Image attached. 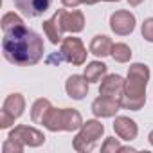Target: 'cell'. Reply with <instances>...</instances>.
Listing matches in <instances>:
<instances>
[{"mask_svg": "<svg viewBox=\"0 0 153 153\" xmlns=\"http://www.w3.org/2000/svg\"><path fill=\"white\" fill-rule=\"evenodd\" d=\"M97 2H119V0H83V4H97Z\"/></svg>", "mask_w": 153, "mask_h": 153, "instance_id": "24", "label": "cell"}, {"mask_svg": "<svg viewBox=\"0 0 153 153\" xmlns=\"http://www.w3.org/2000/svg\"><path fill=\"white\" fill-rule=\"evenodd\" d=\"M114 130H115V133H117L123 140H128V142L133 140V139L137 137V133H139V128H137L135 121L130 119V117H124V115L115 117Z\"/></svg>", "mask_w": 153, "mask_h": 153, "instance_id": "14", "label": "cell"}, {"mask_svg": "<svg viewBox=\"0 0 153 153\" xmlns=\"http://www.w3.org/2000/svg\"><path fill=\"white\" fill-rule=\"evenodd\" d=\"M112 58L119 63H126L131 58V49L126 43H114L112 47Z\"/></svg>", "mask_w": 153, "mask_h": 153, "instance_id": "19", "label": "cell"}, {"mask_svg": "<svg viewBox=\"0 0 153 153\" xmlns=\"http://www.w3.org/2000/svg\"><path fill=\"white\" fill-rule=\"evenodd\" d=\"M148 139H149V144H151V146H153V130H151V131H149V135H148Z\"/></svg>", "mask_w": 153, "mask_h": 153, "instance_id": "26", "label": "cell"}, {"mask_svg": "<svg viewBox=\"0 0 153 153\" xmlns=\"http://www.w3.org/2000/svg\"><path fill=\"white\" fill-rule=\"evenodd\" d=\"M123 149V146L119 144V140L115 139V137H108L105 142H103V146H101V151L103 153H115V151H121Z\"/></svg>", "mask_w": 153, "mask_h": 153, "instance_id": "21", "label": "cell"}, {"mask_svg": "<svg viewBox=\"0 0 153 153\" xmlns=\"http://www.w3.org/2000/svg\"><path fill=\"white\" fill-rule=\"evenodd\" d=\"M121 108V103L112 99V97H106V96H101L92 103V112L96 117H114Z\"/></svg>", "mask_w": 153, "mask_h": 153, "instance_id": "12", "label": "cell"}, {"mask_svg": "<svg viewBox=\"0 0 153 153\" xmlns=\"http://www.w3.org/2000/svg\"><path fill=\"white\" fill-rule=\"evenodd\" d=\"M61 4H63L65 7H76V6L83 4V0H61Z\"/></svg>", "mask_w": 153, "mask_h": 153, "instance_id": "23", "label": "cell"}, {"mask_svg": "<svg viewBox=\"0 0 153 153\" xmlns=\"http://www.w3.org/2000/svg\"><path fill=\"white\" fill-rule=\"evenodd\" d=\"M42 124L49 131H74L83 126V119L74 108H51Z\"/></svg>", "mask_w": 153, "mask_h": 153, "instance_id": "3", "label": "cell"}, {"mask_svg": "<svg viewBox=\"0 0 153 153\" xmlns=\"http://www.w3.org/2000/svg\"><path fill=\"white\" fill-rule=\"evenodd\" d=\"M2 52L9 63L29 67L36 65L43 56V40L24 25V20L15 13L2 16Z\"/></svg>", "mask_w": 153, "mask_h": 153, "instance_id": "1", "label": "cell"}, {"mask_svg": "<svg viewBox=\"0 0 153 153\" xmlns=\"http://www.w3.org/2000/svg\"><path fill=\"white\" fill-rule=\"evenodd\" d=\"M52 18L56 20V25L59 29V33H81L85 27V16L81 11L74 9V11H67V9H58Z\"/></svg>", "mask_w": 153, "mask_h": 153, "instance_id": "6", "label": "cell"}, {"mask_svg": "<svg viewBox=\"0 0 153 153\" xmlns=\"http://www.w3.org/2000/svg\"><path fill=\"white\" fill-rule=\"evenodd\" d=\"M25 108V99L22 94H11L2 105V112H0V128H9L22 114Z\"/></svg>", "mask_w": 153, "mask_h": 153, "instance_id": "7", "label": "cell"}, {"mask_svg": "<svg viewBox=\"0 0 153 153\" xmlns=\"http://www.w3.org/2000/svg\"><path fill=\"white\" fill-rule=\"evenodd\" d=\"M7 139L18 140V142H22L25 146H31V148H38V146H42L45 142V135L40 130L31 128V126H25V124H20L15 130H11Z\"/></svg>", "mask_w": 153, "mask_h": 153, "instance_id": "8", "label": "cell"}, {"mask_svg": "<svg viewBox=\"0 0 153 153\" xmlns=\"http://www.w3.org/2000/svg\"><path fill=\"white\" fill-rule=\"evenodd\" d=\"M105 133V126L96 121V119H90L87 123H83V126L79 128L78 135L74 137V149L76 151H79V153H88L96 148V144L99 142L101 135Z\"/></svg>", "mask_w": 153, "mask_h": 153, "instance_id": "4", "label": "cell"}, {"mask_svg": "<svg viewBox=\"0 0 153 153\" xmlns=\"http://www.w3.org/2000/svg\"><path fill=\"white\" fill-rule=\"evenodd\" d=\"M110 29L119 36H126L135 29V16L130 11H115L110 16Z\"/></svg>", "mask_w": 153, "mask_h": 153, "instance_id": "9", "label": "cell"}, {"mask_svg": "<svg viewBox=\"0 0 153 153\" xmlns=\"http://www.w3.org/2000/svg\"><path fill=\"white\" fill-rule=\"evenodd\" d=\"M106 74V65L101 61H90L85 67V78L88 79V83H96L101 81V78Z\"/></svg>", "mask_w": 153, "mask_h": 153, "instance_id": "17", "label": "cell"}, {"mask_svg": "<svg viewBox=\"0 0 153 153\" xmlns=\"http://www.w3.org/2000/svg\"><path fill=\"white\" fill-rule=\"evenodd\" d=\"M42 25H43V33L47 34V38L51 40V43L58 45V43L61 42V33H59V29H58V25H56V20H54V18H49V20H45Z\"/></svg>", "mask_w": 153, "mask_h": 153, "instance_id": "18", "label": "cell"}, {"mask_svg": "<svg viewBox=\"0 0 153 153\" xmlns=\"http://www.w3.org/2000/svg\"><path fill=\"white\" fill-rule=\"evenodd\" d=\"M52 108V105H51V101L49 99H45V97H42V99H36L34 101V105H33V108H31V119H33V123H43V117L47 115V112Z\"/></svg>", "mask_w": 153, "mask_h": 153, "instance_id": "16", "label": "cell"}, {"mask_svg": "<svg viewBox=\"0 0 153 153\" xmlns=\"http://www.w3.org/2000/svg\"><path fill=\"white\" fill-rule=\"evenodd\" d=\"M128 2H130V6H139L142 0H128Z\"/></svg>", "mask_w": 153, "mask_h": 153, "instance_id": "25", "label": "cell"}, {"mask_svg": "<svg viewBox=\"0 0 153 153\" xmlns=\"http://www.w3.org/2000/svg\"><path fill=\"white\" fill-rule=\"evenodd\" d=\"M58 59V63L61 59L72 63V65H83L87 61V49L83 45V42L79 38H76V36H68L61 42V49L58 52L56 58H49V61H54Z\"/></svg>", "mask_w": 153, "mask_h": 153, "instance_id": "5", "label": "cell"}, {"mask_svg": "<svg viewBox=\"0 0 153 153\" xmlns=\"http://www.w3.org/2000/svg\"><path fill=\"white\" fill-rule=\"evenodd\" d=\"M16 9L29 18L34 16H42L52 4V0H13Z\"/></svg>", "mask_w": 153, "mask_h": 153, "instance_id": "11", "label": "cell"}, {"mask_svg": "<svg viewBox=\"0 0 153 153\" xmlns=\"http://www.w3.org/2000/svg\"><path fill=\"white\" fill-rule=\"evenodd\" d=\"M101 96L112 97L115 101H123V94H124V79L119 74H110L101 81V88H99Z\"/></svg>", "mask_w": 153, "mask_h": 153, "instance_id": "10", "label": "cell"}, {"mask_svg": "<svg viewBox=\"0 0 153 153\" xmlns=\"http://www.w3.org/2000/svg\"><path fill=\"white\" fill-rule=\"evenodd\" d=\"M65 90H67L68 97H72V99H76V101H79V99H83V97L88 94V79L85 78V76L74 74V76H70V78L67 79Z\"/></svg>", "mask_w": 153, "mask_h": 153, "instance_id": "13", "label": "cell"}, {"mask_svg": "<svg viewBox=\"0 0 153 153\" xmlns=\"http://www.w3.org/2000/svg\"><path fill=\"white\" fill-rule=\"evenodd\" d=\"M24 148H25V144H22L18 140H13V139H7L2 146V151L4 153H22Z\"/></svg>", "mask_w": 153, "mask_h": 153, "instance_id": "20", "label": "cell"}, {"mask_svg": "<svg viewBox=\"0 0 153 153\" xmlns=\"http://www.w3.org/2000/svg\"><path fill=\"white\" fill-rule=\"evenodd\" d=\"M149 81V68L144 63H133L128 68V78L124 81V94L121 106L126 110H140L146 103V85Z\"/></svg>", "mask_w": 153, "mask_h": 153, "instance_id": "2", "label": "cell"}, {"mask_svg": "<svg viewBox=\"0 0 153 153\" xmlns=\"http://www.w3.org/2000/svg\"><path fill=\"white\" fill-rule=\"evenodd\" d=\"M112 47H114V42L105 34H97L90 42V52L97 58H105V56L112 54Z\"/></svg>", "mask_w": 153, "mask_h": 153, "instance_id": "15", "label": "cell"}, {"mask_svg": "<svg viewBox=\"0 0 153 153\" xmlns=\"http://www.w3.org/2000/svg\"><path fill=\"white\" fill-rule=\"evenodd\" d=\"M142 38L146 40V42H149V43H153V18H148V20H144V24H142Z\"/></svg>", "mask_w": 153, "mask_h": 153, "instance_id": "22", "label": "cell"}]
</instances>
